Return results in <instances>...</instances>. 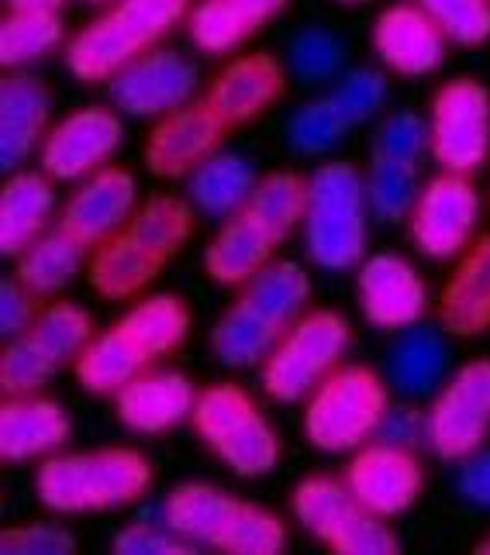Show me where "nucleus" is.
<instances>
[{
	"label": "nucleus",
	"instance_id": "1",
	"mask_svg": "<svg viewBox=\"0 0 490 555\" xmlns=\"http://www.w3.org/2000/svg\"><path fill=\"white\" fill-rule=\"evenodd\" d=\"M194 235V204L159 194L149 197L131 221L115 238L98 245L87 259V280L93 294L104 300L139 297L169 262L180 256V248Z\"/></svg>",
	"mask_w": 490,
	"mask_h": 555
},
{
	"label": "nucleus",
	"instance_id": "36",
	"mask_svg": "<svg viewBox=\"0 0 490 555\" xmlns=\"http://www.w3.org/2000/svg\"><path fill=\"white\" fill-rule=\"evenodd\" d=\"M60 11H11L0 25V63L22 69L63 46Z\"/></svg>",
	"mask_w": 490,
	"mask_h": 555
},
{
	"label": "nucleus",
	"instance_id": "23",
	"mask_svg": "<svg viewBox=\"0 0 490 555\" xmlns=\"http://www.w3.org/2000/svg\"><path fill=\"white\" fill-rule=\"evenodd\" d=\"M439 324L456 338H477L490 328V235L469 242L439 294Z\"/></svg>",
	"mask_w": 490,
	"mask_h": 555
},
{
	"label": "nucleus",
	"instance_id": "19",
	"mask_svg": "<svg viewBox=\"0 0 490 555\" xmlns=\"http://www.w3.org/2000/svg\"><path fill=\"white\" fill-rule=\"evenodd\" d=\"M287 93V69L270 52L238 55L224 66L207 90V104L218 111V118L235 128L256 121L262 111H270Z\"/></svg>",
	"mask_w": 490,
	"mask_h": 555
},
{
	"label": "nucleus",
	"instance_id": "9",
	"mask_svg": "<svg viewBox=\"0 0 490 555\" xmlns=\"http://www.w3.org/2000/svg\"><path fill=\"white\" fill-rule=\"evenodd\" d=\"M294 518L308 534L338 555H398L401 539L387 518L373 514L352 496L346 480L332 476H308L291 496Z\"/></svg>",
	"mask_w": 490,
	"mask_h": 555
},
{
	"label": "nucleus",
	"instance_id": "43",
	"mask_svg": "<svg viewBox=\"0 0 490 555\" xmlns=\"http://www.w3.org/2000/svg\"><path fill=\"white\" fill-rule=\"evenodd\" d=\"M346 49L328 28H305L291 38V69L305 83H328L343 69Z\"/></svg>",
	"mask_w": 490,
	"mask_h": 555
},
{
	"label": "nucleus",
	"instance_id": "22",
	"mask_svg": "<svg viewBox=\"0 0 490 555\" xmlns=\"http://www.w3.org/2000/svg\"><path fill=\"white\" fill-rule=\"evenodd\" d=\"M69 414L49 397H8L0 408V455L8 463L49 459L69 442Z\"/></svg>",
	"mask_w": 490,
	"mask_h": 555
},
{
	"label": "nucleus",
	"instance_id": "2",
	"mask_svg": "<svg viewBox=\"0 0 490 555\" xmlns=\"http://www.w3.org/2000/svg\"><path fill=\"white\" fill-rule=\"evenodd\" d=\"M163 521L194 548L224 555H280L287 548V525L273 511L211 483L177 487L163 501Z\"/></svg>",
	"mask_w": 490,
	"mask_h": 555
},
{
	"label": "nucleus",
	"instance_id": "28",
	"mask_svg": "<svg viewBox=\"0 0 490 555\" xmlns=\"http://www.w3.org/2000/svg\"><path fill=\"white\" fill-rule=\"evenodd\" d=\"M149 362H153L149 352L121 328V321H118V324H111L107 332L90 338V346L77 356V362H73V376H77V383L87 393L115 397L131 379L149 370Z\"/></svg>",
	"mask_w": 490,
	"mask_h": 555
},
{
	"label": "nucleus",
	"instance_id": "16",
	"mask_svg": "<svg viewBox=\"0 0 490 555\" xmlns=\"http://www.w3.org/2000/svg\"><path fill=\"white\" fill-rule=\"evenodd\" d=\"M121 118L107 107H83L73 111L55 128L46 131L39 163L49 180H87L90 173L107 166L121 145Z\"/></svg>",
	"mask_w": 490,
	"mask_h": 555
},
{
	"label": "nucleus",
	"instance_id": "32",
	"mask_svg": "<svg viewBox=\"0 0 490 555\" xmlns=\"http://www.w3.org/2000/svg\"><path fill=\"white\" fill-rule=\"evenodd\" d=\"M87 259H90L87 245L55 224L46 235L35 238L22 256H17L14 276L22 280L35 297H52L80 273V266Z\"/></svg>",
	"mask_w": 490,
	"mask_h": 555
},
{
	"label": "nucleus",
	"instance_id": "31",
	"mask_svg": "<svg viewBox=\"0 0 490 555\" xmlns=\"http://www.w3.org/2000/svg\"><path fill=\"white\" fill-rule=\"evenodd\" d=\"M238 300L259 311L273 328L287 332L308 308L311 276L305 273V266H297L291 259H273L249 283L238 286Z\"/></svg>",
	"mask_w": 490,
	"mask_h": 555
},
{
	"label": "nucleus",
	"instance_id": "42",
	"mask_svg": "<svg viewBox=\"0 0 490 555\" xmlns=\"http://www.w3.org/2000/svg\"><path fill=\"white\" fill-rule=\"evenodd\" d=\"M456 46H483L490 38V0H414Z\"/></svg>",
	"mask_w": 490,
	"mask_h": 555
},
{
	"label": "nucleus",
	"instance_id": "21",
	"mask_svg": "<svg viewBox=\"0 0 490 555\" xmlns=\"http://www.w3.org/2000/svg\"><path fill=\"white\" fill-rule=\"evenodd\" d=\"M197 387L183 373L159 370L142 373L115 393L118 421L136 435H163L191 421L197 404Z\"/></svg>",
	"mask_w": 490,
	"mask_h": 555
},
{
	"label": "nucleus",
	"instance_id": "13",
	"mask_svg": "<svg viewBox=\"0 0 490 555\" xmlns=\"http://www.w3.org/2000/svg\"><path fill=\"white\" fill-rule=\"evenodd\" d=\"M343 480L356 501L390 521L418 504L425 487V469L414 449L373 438L363 449H356Z\"/></svg>",
	"mask_w": 490,
	"mask_h": 555
},
{
	"label": "nucleus",
	"instance_id": "50",
	"mask_svg": "<svg viewBox=\"0 0 490 555\" xmlns=\"http://www.w3.org/2000/svg\"><path fill=\"white\" fill-rule=\"evenodd\" d=\"M8 11H60L66 0H4Z\"/></svg>",
	"mask_w": 490,
	"mask_h": 555
},
{
	"label": "nucleus",
	"instance_id": "10",
	"mask_svg": "<svg viewBox=\"0 0 490 555\" xmlns=\"http://www.w3.org/2000/svg\"><path fill=\"white\" fill-rule=\"evenodd\" d=\"M428 131L431 159L446 173H477L490 159V90L474 76L442 83L431 98Z\"/></svg>",
	"mask_w": 490,
	"mask_h": 555
},
{
	"label": "nucleus",
	"instance_id": "47",
	"mask_svg": "<svg viewBox=\"0 0 490 555\" xmlns=\"http://www.w3.org/2000/svg\"><path fill=\"white\" fill-rule=\"evenodd\" d=\"M35 300L39 297H35L17 276H8L0 283V332H4V338H17L31 328L35 318L42 311Z\"/></svg>",
	"mask_w": 490,
	"mask_h": 555
},
{
	"label": "nucleus",
	"instance_id": "44",
	"mask_svg": "<svg viewBox=\"0 0 490 555\" xmlns=\"http://www.w3.org/2000/svg\"><path fill=\"white\" fill-rule=\"evenodd\" d=\"M328 101L335 104V111L343 114L349 128H360L366 125L376 111L384 107L387 101V80L384 73H373V69H352L338 80L328 93Z\"/></svg>",
	"mask_w": 490,
	"mask_h": 555
},
{
	"label": "nucleus",
	"instance_id": "38",
	"mask_svg": "<svg viewBox=\"0 0 490 555\" xmlns=\"http://www.w3.org/2000/svg\"><path fill=\"white\" fill-rule=\"evenodd\" d=\"M422 173L411 163H394V159H370L366 173V197L376 221L398 224L411 215L414 201L422 194Z\"/></svg>",
	"mask_w": 490,
	"mask_h": 555
},
{
	"label": "nucleus",
	"instance_id": "27",
	"mask_svg": "<svg viewBox=\"0 0 490 555\" xmlns=\"http://www.w3.org/2000/svg\"><path fill=\"white\" fill-rule=\"evenodd\" d=\"M55 210V190L46 173H17L0 190V253L4 256H22L25 248L49 232Z\"/></svg>",
	"mask_w": 490,
	"mask_h": 555
},
{
	"label": "nucleus",
	"instance_id": "4",
	"mask_svg": "<svg viewBox=\"0 0 490 555\" xmlns=\"http://www.w3.org/2000/svg\"><path fill=\"white\" fill-rule=\"evenodd\" d=\"M370 197L366 177L352 163H325L308 180L305 253L328 273L356 270L370 248Z\"/></svg>",
	"mask_w": 490,
	"mask_h": 555
},
{
	"label": "nucleus",
	"instance_id": "46",
	"mask_svg": "<svg viewBox=\"0 0 490 555\" xmlns=\"http://www.w3.org/2000/svg\"><path fill=\"white\" fill-rule=\"evenodd\" d=\"M115 552L118 555H191L197 548L166 521L163 525L139 521V525H128L115 534Z\"/></svg>",
	"mask_w": 490,
	"mask_h": 555
},
{
	"label": "nucleus",
	"instance_id": "14",
	"mask_svg": "<svg viewBox=\"0 0 490 555\" xmlns=\"http://www.w3.org/2000/svg\"><path fill=\"white\" fill-rule=\"evenodd\" d=\"M194 90L197 66L169 49L139 55L107 80L111 104L131 118H163V114L191 104Z\"/></svg>",
	"mask_w": 490,
	"mask_h": 555
},
{
	"label": "nucleus",
	"instance_id": "29",
	"mask_svg": "<svg viewBox=\"0 0 490 555\" xmlns=\"http://www.w3.org/2000/svg\"><path fill=\"white\" fill-rule=\"evenodd\" d=\"M256 183L253 159L238 156V152H215L186 177V201L194 204L197 215L224 221L249 204Z\"/></svg>",
	"mask_w": 490,
	"mask_h": 555
},
{
	"label": "nucleus",
	"instance_id": "48",
	"mask_svg": "<svg viewBox=\"0 0 490 555\" xmlns=\"http://www.w3.org/2000/svg\"><path fill=\"white\" fill-rule=\"evenodd\" d=\"M381 442L404 446V449H422L428 446V414L418 408H387L384 425L376 431Z\"/></svg>",
	"mask_w": 490,
	"mask_h": 555
},
{
	"label": "nucleus",
	"instance_id": "53",
	"mask_svg": "<svg viewBox=\"0 0 490 555\" xmlns=\"http://www.w3.org/2000/svg\"><path fill=\"white\" fill-rule=\"evenodd\" d=\"M343 4H366V0H343Z\"/></svg>",
	"mask_w": 490,
	"mask_h": 555
},
{
	"label": "nucleus",
	"instance_id": "34",
	"mask_svg": "<svg viewBox=\"0 0 490 555\" xmlns=\"http://www.w3.org/2000/svg\"><path fill=\"white\" fill-rule=\"evenodd\" d=\"M121 328L156 362V359L173 356L186 341V335H191V311H186V304L173 294H153V297H142L136 308L121 318Z\"/></svg>",
	"mask_w": 490,
	"mask_h": 555
},
{
	"label": "nucleus",
	"instance_id": "18",
	"mask_svg": "<svg viewBox=\"0 0 490 555\" xmlns=\"http://www.w3.org/2000/svg\"><path fill=\"white\" fill-rule=\"evenodd\" d=\"M139 210V183L121 166H104L90 173L60 215V228L87 248L115 238Z\"/></svg>",
	"mask_w": 490,
	"mask_h": 555
},
{
	"label": "nucleus",
	"instance_id": "15",
	"mask_svg": "<svg viewBox=\"0 0 490 555\" xmlns=\"http://www.w3.org/2000/svg\"><path fill=\"white\" fill-rule=\"evenodd\" d=\"M356 300L373 328L408 332L428 314V286L398 253H373L356 266Z\"/></svg>",
	"mask_w": 490,
	"mask_h": 555
},
{
	"label": "nucleus",
	"instance_id": "25",
	"mask_svg": "<svg viewBox=\"0 0 490 555\" xmlns=\"http://www.w3.org/2000/svg\"><path fill=\"white\" fill-rule=\"evenodd\" d=\"M284 8L287 0H197L186 14V35L207 55H229Z\"/></svg>",
	"mask_w": 490,
	"mask_h": 555
},
{
	"label": "nucleus",
	"instance_id": "7",
	"mask_svg": "<svg viewBox=\"0 0 490 555\" xmlns=\"http://www.w3.org/2000/svg\"><path fill=\"white\" fill-rule=\"evenodd\" d=\"M352 346L349 321L328 308L305 311L291 328L280 335L273 352L262 359V390L276 404H297L308 400L322 383L343 366Z\"/></svg>",
	"mask_w": 490,
	"mask_h": 555
},
{
	"label": "nucleus",
	"instance_id": "37",
	"mask_svg": "<svg viewBox=\"0 0 490 555\" xmlns=\"http://www.w3.org/2000/svg\"><path fill=\"white\" fill-rule=\"evenodd\" d=\"M35 346H39L52 362H77V356L90 346L93 338V318L73 300H55L46 304L35 318V324L25 332Z\"/></svg>",
	"mask_w": 490,
	"mask_h": 555
},
{
	"label": "nucleus",
	"instance_id": "49",
	"mask_svg": "<svg viewBox=\"0 0 490 555\" xmlns=\"http://www.w3.org/2000/svg\"><path fill=\"white\" fill-rule=\"evenodd\" d=\"M456 490L466 504L490 511V452L487 449H477L474 455L460 459Z\"/></svg>",
	"mask_w": 490,
	"mask_h": 555
},
{
	"label": "nucleus",
	"instance_id": "30",
	"mask_svg": "<svg viewBox=\"0 0 490 555\" xmlns=\"http://www.w3.org/2000/svg\"><path fill=\"white\" fill-rule=\"evenodd\" d=\"M446 373H449V346L439 328L414 324V328L401 332V338L387 352V379L404 397L439 393Z\"/></svg>",
	"mask_w": 490,
	"mask_h": 555
},
{
	"label": "nucleus",
	"instance_id": "24",
	"mask_svg": "<svg viewBox=\"0 0 490 555\" xmlns=\"http://www.w3.org/2000/svg\"><path fill=\"white\" fill-rule=\"evenodd\" d=\"M52 98L31 73H14L0 83V163L11 173L25 166L35 149H42Z\"/></svg>",
	"mask_w": 490,
	"mask_h": 555
},
{
	"label": "nucleus",
	"instance_id": "35",
	"mask_svg": "<svg viewBox=\"0 0 490 555\" xmlns=\"http://www.w3.org/2000/svg\"><path fill=\"white\" fill-rule=\"evenodd\" d=\"M242 210L267 228V232L284 245L300 224H305V210H308V180L291 173V169H276V173L262 177L253 190L249 204Z\"/></svg>",
	"mask_w": 490,
	"mask_h": 555
},
{
	"label": "nucleus",
	"instance_id": "8",
	"mask_svg": "<svg viewBox=\"0 0 490 555\" xmlns=\"http://www.w3.org/2000/svg\"><path fill=\"white\" fill-rule=\"evenodd\" d=\"M390 408L384 376L370 366H338L322 387L308 397L305 435L314 449L343 455L373 442Z\"/></svg>",
	"mask_w": 490,
	"mask_h": 555
},
{
	"label": "nucleus",
	"instance_id": "6",
	"mask_svg": "<svg viewBox=\"0 0 490 555\" xmlns=\"http://www.w3.org/2000/svg\"><path fill=\"white\" fill-rule=\"evenodd\" d=\"M191 425L201 442L242 480H259L280 463V438L267 414L238 383H215L197 393Z\"/></svg>",
	"mask_w": 490,
	"mask_h": 555
},
{
	"label": "nucleus",
	"instance_id": "26",
	"mask_svg": "<svg viewBox=\"0 0 490 555\" xmlns=\"http://www.w3.org/2000/svg\"><path fill=\"white\" fill-rule=\"evenodd\" d=\"M280 242L262 228L249 210L224 218L218 235L204 253V270L221 286H245L262 266L273 262Z\"/></svg>",
	"mask_w": 490,
	"mask_h": 555
},
{
	"label": "nucleus",
	"instance_id": "20",
	"mask_svg": "<svg viewBox=\"0 0 490 555\" xmlns=\"http://www.w3.org/2000/svg\"><path fill=\"white\" fill-rule=\"evenodd\" d=\"M442 28L418 4H394L373 25V52L390 73L428 76L446 60Z\"/></svg>",
	"mask_w": 490,
	"mask_h": 555
},
{
	"label": "nucleus",
	"instance_id": "45",
	"mask_svg": "<svg viewBox=\"0 0 490 555\" xmlns=\"http://www.w3.org/2000/svg\"><path fill=\"white\" fill-rule=\"evenodd\" d=\"M0 552L8 555H69L77 552V539L63 525L31 521L22 528L0 531Z\"/></svg>",
	"mask_w": 490,
	"mask_h": 555
},
{
	"label": "nucleus",
	"instance_id": "33",
	"mask_svg": "<svg viewBox=\"0 0 490 555\" xmlns=\"http://www.w3.org/2000/svg\"><path fill=\"white\" fill-rule=\"evenodd\" d=\"M280 335L284 332L273 328L259 311H253L249 304L235 300L211 328V352L221 366H229V370L262 366V359L273 352Z\"/></svg>",
	"mask_w": 490,
	"mask_h": 555
},
{
	"label": "nucleus",
	"instance_id": "17",
	"mask_svg": "<svg viewBox=\"0 0 490 555\" xmlns=\"http://www.w3.org/2000/svg\"><path fill=\"white\" fill-rule=\"evenodd\" d=\"M224 131H229V125L218 118V111L207 101H191L163 114L145 139L149 173L159 180L191 177L204 159H211L218 152Z\"/></svg>",
	"mask_w": 490,
	"mask_h": 555
},
{
	"label": "nucleus",
	"instance_id": "3",
	"mask_svg": "<svg viewBox=\"0 0 490 555\" xmlns=\"http://www.w3.org/2000/svg\"><path fill=\"white\" fill-rule=\"evenodd\" d=\"M153 487V463L139 449H98L42 459L35 473L39 501L55 514L115 511L142 501Z\"/></svg>",
	"mask_w": 490,
	"mask_h": 555
},
{
	"label": "nucleus",
	"instance_id": "39",
	"mask_svg": "<svg viewBox=\"0 0 490 555\" xmlns=\"http://www.w3.org/2000/svg\"><path fill=\"white\" fill-rule=\"evenodd\" d=\"M60 362H52L28 335L8 338L4 356H0V387L8 397H28L39 393L55 376Z\"/></svg>",
	"mask_w": 490,
	"mask_h": 555
},
{
	"label": "nucleus",
	"instance_id": "12",
	"mask_svg": "<svg viewBox=\"0 0 490 555\" xmlns=\"http://www.w3.org/2000/svg\"><path fill=\"white\" fill-rule=\"evenodd\" d=\"M483 201L477 194V186L469 183L463 173H442L431 177L418 201H414L408 215V232L411 245L418 248L425 259H456L463 256L474 232L480 224Z\"/></svg>",
	"mask_w": 490,
	"mask_h": 555
},
{
	"label": "nucleus",
	"instance_id": "40",
	"mask_svg": "<svg viewBox=\"0 0 490 555\" xmlns=\"http://www.w3.org/2000/svg\"><path fill=\"white\" fill-rule=\"evenodd\" d=\"M346 131H352V128L346 125V118L335 111V104L325 93V98L305 104L294 114L291 128H287V139H291V149L300 152V156H325L328 149H335L338 142H343Z\"/></svg>",
	"mask_w": 490,
	"mask_h": 555
},
{
	"label": "nucleus",
	"instance_id": "51",
	"mask_svg": "<svg viewBox=\"0 0 490 555\" xmlns=\"http://www.w3.org/2000/svg\"><path fill=\"white\" fill-rule=\"evenodd\" d=\"M477 552H480V555H490V531L483 534V542L477 545Z\"/></svg>",
	"mask_w": 490,
	"mask_h": 555
},
{
	"label": "nucleus",
	"instance_id": "52",
	"mask_svg": "<svg viewBox=\"0 0 490 555\" xmlns=\"http://www.w3.org/2000/svg\"><path fill=\"white\" fill-rule=\"evenodd\" d=\"M83 4H115V0H83Z\"/></svg>",
	"mask_w": 490,
	"mask_h": 555
},
{
	"label": "nucleus",
	"instance_id": "41",
	"mask_svg": "<svg viewBox=\"0 0 490 555\" xmlns=\"http://www.w3.org/2000/svg\"><path fill=\"white\" fill-rule=\"evenodd\" d=\"M431 156V131L428 118L414 111H398L381 121L373 135V159H394L422 166V159Z\"/></svg>",
	"mask_w": 490,
	"mask_h": 555
},
{
	"label": "nucleus",
	"instance_id": "5",
	"mask_svg": "<svg viewBox=\"0 0 490 555\" xmlns=\"http://www.w3.org/2000/svg\"><path fill=\"white\" fill-rule=\"evenodd\" d=\"M191 8V0H115L73 35L66 46L69 73L83 83H107L131 60L153 52Z\"/></svg>",
	"mask_w": 490,
	"mask_h": 555
},
{
	"label": "nucleus",
	"instance_id": "11",
	"mask_svg": "<svg viewBox=\"0 0 490 555\" xmlns=\"http://www.w3.org/2000/svg\"><path fill=\"white\" fill-rule=\"evenodd\" d=\"M428 414V449L442 463H460V459L483 449L490 435V359H469L452 373Z\"/></svg>",
	"mask_w": 490,
	"mask_h": 555
}]
</instances>
